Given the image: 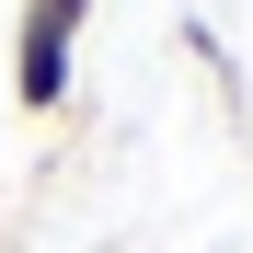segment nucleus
I'll list each match as a JSON object with an SVG mask.
<instances>
[{"label":"nucleus","mask_w":253,"mask_h":253,"mask_svg":"<svg viewBox=\"0 0 253 253\" xmlns=\"http://www.w3.org/2000/svg\"><path fill=\"white\" fill-rule=\"evenodd\" d=\"M81 23H92V0H23V23H12V104H23V115H58V104H69Z\"/></svg>","instance_id":"nucleus-1"}]
</instances>
